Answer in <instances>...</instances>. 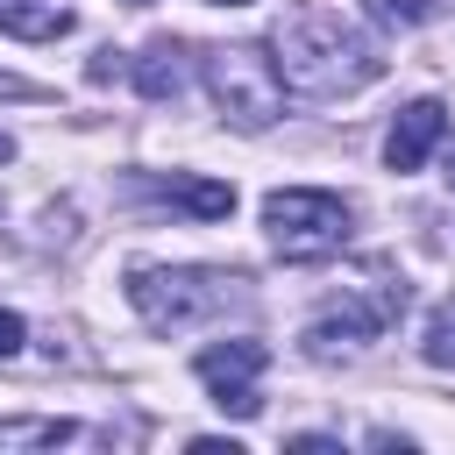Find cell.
<instances>
[{
    "label": "cell",
    "mask_w": 455,
    "mask_h": 455,
    "mask_svg": "<svg viewBox=\"0 0 455 455\" xmlns=\"http://www.w3.org/2000/svg\"><path fill=\"white\" fill-rule=\"evenodd\" d=\"M263 50H270V64H277V78H284L291 100H348V92L377 85V71H384L377 43L348 14H334L320 0L284 7Z\"/></svg>",
    "instance_id": "6da1fadb"
},
{
    "label": "cell",
    "mask_w": 455,
    "mask_h": 455,
    "mask_svg": "<svg viewBox=\"0 0 455 455\" xmlns=\"http://www.w3.org/2000/svg\"><path fill=\"white\" fill-rule=\"evenodd\" d=\"M242 284H249V277L206 270V263H135V270H128V306H135L156 334H185V327L213 320L220 306H235Z\"/></svg>",
    "instance_id": "7a4b0ae2"
},
{
    "label": "cell",
    "mask_w": 455,
    "mask_h": 455,
    "mask_svg": "<svg viewBox=\"0 0 455 455\" xmlns=\"http://www.w3.org/2000/svg\"><path fill=\"white\" fill-rule=\"evenodd\" d=\"M199 78H206V92H213L228 128L256 135V128H270L284 114V78H277L263 43H213V50H199Z\"/></svg>",
    "instance_id": "3957f363"
},
{
    "label": "cell",
    "mask_w": 455,
    "mask_h": 455,
    "mask_svg": "<svg viewBox=\"0 0 455 455\" xmlns=\"http://www.w3.org/2000/svg\"><path fill=\"white\" fill-rule=\"evenodd\" d=\"M263 235L284 263H320L348 242V199H334L320 185H277V192H263Z\"/></svg>",
    "instance_id": "277c9868"
},
{
    "label": "cell",
    "mask_w": 455,
    "mask_h": 455,
    "mask_svg": "<svg viewBox=\"0 0 455 455\" xmlns=\"http://www.w3.org/2000/svg\"><path fill=\"white\" fill-rule=\"evenodd\" d=\"M405 277H377V284H355V291H341L327 313H313L306 320V334H299V348L313 355V363H334V355H363L398 313H405Z\"/></svg>",
    "instance_id": "5b68a950"
},
{
    "label": "cell",
    "mask_w": 455,
    "mask_h": 455,
    "mask_svg": "<svg viewBox=\"0 0 455 455\" xmlns=\"http://www.w3.org/2000/svg\"><path fill=\"white\" fill-rule=\"evenodd\" d=\"M263 363H270V348L256 341V334H235V341H213V348H199V384L213 391V405L220 412H235V419H249L256 405H263V391H256V377H263Z\"/></svg>",
    "instance_id": "8992f818"
},
{
    "label": "cell",
    "mask_w": 455,
    "mask_h": 455,
    "mask_svg": "<svg viewBox=\"0 0 455 455\" xmlns=\"http://www.w3.org/2000/svg\"><path fill=\"white\" fill-rule=\"evenodd\" d=\"M441 135H448V107H441V100H412V107L391 121V135H384V164H391V171H419V164L441 149Z\"/></svg>",
    "instance_id": "52a82bcc"
},
{
    "label": "cell",
    "mask_w": 455,
    "mask_h": 455,
    "mask_svg": "<svg viewBox=\"0 0 455 455\" xmlns=\"http://www.w3.org/2000/svg\"><path fill=\"white\" fill-rule=\"evenodd\" d=\"M128 78H135L142 100H178L192 71H185V50H178V43H149V50L128 64Z\"/></svg>",
    "instance_id": "ba28073f"
},
{
    "label": "cell",
    "mask_w": 455,
    "mask_h": 455,
    "mask_svg": "<svg viewBox=\"0 0 455 455\" xmlns=\"http://www.w3.org/2000/svg\"><path fill=\"white\" fill-rule=\"evenodd\" d=\"M0 28L21 43H57L71 28V7L64 0H0Z\"/></svg>",
    "instance_id": "9c48e42d"
},
{
    "label": "cell",
    "mask_w": 455,
    "mask_h": 455,
    "mask_svg": "<svg viewBox=\"0 0 455 455\" xmlns=\"http://www.w3.org/2000/svg\"><path fill=\"white\" fill-rule=\"evenodd\" d=\"M149 192L171 199V206H185V213H199V220L235 213V185H213V178H149Z\"/></svg>",
    "instance_id": "30bf717a"
},
{
    "label": "cell",
    "mask_w": 455,
    "mask_h": 455,
    "mask_svg": "<svg viewBox=\"0 0 455 455\" xmlns=\"http://www.w3.org/2000/svg\"><path fill=\"white\" fill-rule=\"evenodd\" d=\"M64 441H78V419H57V412H14V419H0V455L64 448Z\"/></svg>",
    "instance_id": "8fae6325"
},
{
    "label": "cell",
    "mask_w": 455,
    "mask_h": 455,
    "mask_svg": "<svg viewBox=\"0 0 455 455\" xmlns=\"http://www.w3.org/2000/svg\"><path fill=\"white\" fill-rule=\"evenodd\" d=\"M419 355L434 363V370H455V291L427 313V334H419Z\"/></svg>",
    "instance_id": "7c38bea8"
},
{
    "label": "cell",
    "mask_w": 455,
    "mask_h": 455,
    "mask_svg": "<svg viewBox=\"0 0 455 455\" xmlns=\"http://www.w3.org/2000/svg\"><path fill=\"white\" fill-rule=\"evenodd\" d=\"M370 7V21H384V28H419V21H434V0H363Z\"/></svg>",
    "instance_id": "4fadbf2b"
},
{
    "label": "cell",
    "mask_w": 455,
    "mask_h": 455,
    "mask_svg": "<svg viewBox=\"0 0 455 455\" xmlns=\"http://www.w3.org/2000/svg\"><path fill=\"white\" fill-rule=\"evenodd\" d=\"M21 334H28V327H21V313H7V306H0V363L21 348Z\"/></svg>",
    "instance_id": "5bb4252c"
},
{
    "label": "cell",
    "mask_w": 455,
    "mask_h": 455,
    "mask_svg": "<svg viewBox=\"0 0 455 455\" xmlns=\"http://www.w3.org/2000/svg\"><path fill=\"white\" fill-rule=\"evenodd\" d=\"M0 164H14V135H0Z\"/></svg>",
    "instance_id": "9a60e30c"
},
{
    "label": "cell",
    "mask_w": 455,
    "mask_h": 455,
    "mask_svg": "<svg viewBox=\"0 0 455 455\" xmlns=\"http://www.w3.org/2000/svg\"><path fill=\"white\" fill-rule=\"evenodd\" d=\"M213 7H249V0H213Z\"/></svg>",
    "instance_id": "2e32d148"
},
{
    "label": "cell",
    "mask_w": 455,
    "mask_h": 455,
    "mask_svg": "<svg viewBox=\"0 0 455 455\" xmlns=\"http://www.w3.org/2000/svg\"><path fill=\"white\" fill-rule=\"evenodd\" d=\"M448 178H455V149H448Z\"/></svg>",
    "instance_id": "e0dca14e"
}]
</instances>
